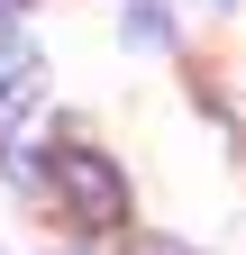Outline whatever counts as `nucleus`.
I'll use <instances>...</instances> for the list:
<instances>
[{
    "label": "nucleus",
    "instance_id": "4",
    "mask_svg": "<svg viewBox=\"0 0 246 255\" xmlns=\"http://www.w3.org/2000/svg\"><path fill=\"white\" fill-rule=\"evenodd\" d=\"M9 9H18V0H0V18H9Z\"/></svg>",
    "mask_w": 246,
    "mask_h": 255
},
{
    "label": "nucleus",
    "instance_id": "3",
    "mask_svg": "<svg viewBox=\"0 0 246 255\" xmlns=\"http://www.w3.org/2000/svg\"><path fill=\"white\" fill-rule=\"evenodd\" d=\"M201 9H237V0H201Z\"/></svg>",
    "mask_w": 246,
    "mask_h": 255
},
{
    "label": "nucleus",
    "instance_id": "1",
    "mask_svg": "<svg viewBox=\"0 0 246 255\" xmlns=\"http://www.w3.org/2000/svg\"><path fill=\"white\" fill-rule=\"evenodd\" d=\"M46 191L64 201V219L91 228V237L128 228V182H119V164L91 155V146H46Z\"/></svg>",
    "mask_w": 246,
    "mask_h": 255
},
{
    "label": "nucleus",
    "instance_id": "2",
    "mask_svg": "<svg viewBox=\"0 0 246 255\" xmlns=\"http://www.w3.org/2000/svg\"><path fill=\"white\" fill-rule=\"evenodd\" d=\"M27 91H37V55L0 37V119H18V110H27Z\"/></svg>",
    "mask_w": 246,
    "mask_h": 255
}]
</instances>
